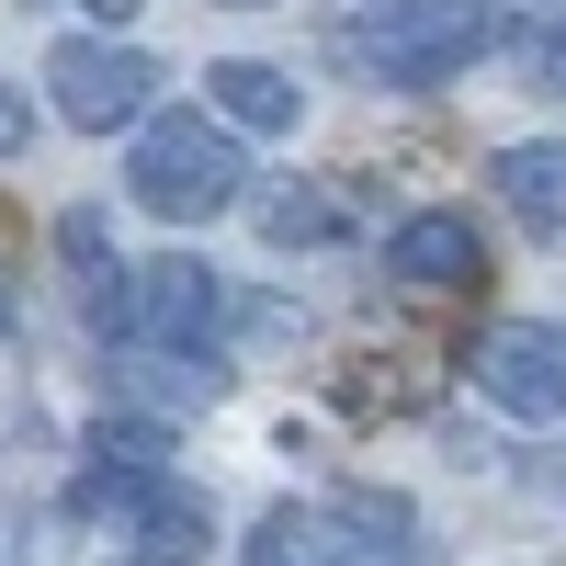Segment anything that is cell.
I'll use <instances>...</instances> for the list:
<instances>
[{
  "mask_svg": "<svg viewBox=\"0 0 566 566\" xmlns=\"http://www.w3.org/2000/svg\"><path fill=\"white\" fill-rule=\"evenodd\" d=\"M510 57H522L533 91H566V23H522V34H510Z\"/></svg>",
  "mask_w": 566,
  "mask_h": 566,
  "instance_id": "cell-12",
  "label": "cell"
},
{
  "mask_svg": "<svg viewBox=\"0 0 566 566\" xmlns=\"http://www.w3.org/2000/svg\"><path fill=\"white\" fill-rule=\"evenodd\" d=\"M488 181H499V205L522 227H566V148H499Z\"/></svg>",
  "mask_w": 566,
  "mask_h": 566,
  "instance_id": "cell-8",
  "label": "cell"
},
{
  "mask_svg": "<svg viewBox=\"0 0 566 566\" xmlns=\"http://www.w3.org/2000/svg\"><path fill=\"white\" fill-rule=\"evenodd\" d=\"M386 272L397 283H431V295H453V283H476L488 272V239H476V216H408L397 239H386Z\"/></svg>",
  "mask_w": 566,
  "mask_h": 566,
  "instance_id": "cell-6",
  "label": "cell"
},
{
  "mask_svg": "<svg viewBox=\"0 0 566 566\" xmlns=\"http://www.w3.org/2000/svg\"><path fill=\"white\" fill-rule=\"evenodd\" d=\"M250 566H340V510H272L250 533Z\"/></svg>",
  "mask_w": 566,
  "mask_h": 566,
  "instance_id": "cell-9",
  "label": "cell"
},
{
  "mask_svg": "<svg viewBox=\"0 0 566 566\" xmlns=\"http://www.w3.org/2000/svg\"><path fill=\"white\" fill-rule=\"evenodd\" d=\"M125 340H148V352H205V340H216V272H205V261H148V272H125Z\"/></svg>",
  "mask_w": 566,
  "mask_h": 566,
  "instance_id": "cell-5",
  "label": "cell"
},
{
  "mask_svg": "<svg viewBox=\"0 0 566 566\" xmlns=\"http://www.w3.org/2000/svg\"><path fill=\"white\" fill-rule=\"evenodd\" d=\"M57 250H69L91 283H103V216H91V205H80V216H57Z\"/></svg>",
  "mask_w": 566,
  "mask_h": 566,
  "instance_id": "cell-14",
  "label": "cell"
},
{
  "mask_svg": "<svg viewBox=\"0 0 566 566\" xmlns=\"http://www.w3.org/2000/svg\"><path fill=\"white\" fill-rule=\"evenodd\" d=\"M340 522L374 533V555H397V544H408V499H397V488H340Z\"/></svg>",
  "mask_w": 566,
  "mask_h": 566,
  "instance_id": "cell-11",
  "label": "cell"
},
{
  "mask_svg": "<svg viewBox=\"0 0 566 566\" xmlns=\"http://www.w3.org/2000/svg\"><path fill=\"white\" fill-rule=\"evenodd\" d=\"M205 544H216V522H205V499H181V488H159V499H148V544H136V566H205Z\"/></svg>",
  "mask_w": 566,
  "mask_h": 566,
  "instance_id": "cell-10",
  "label": "cell"
},
{
  "mask_svg": "<svg viewBox=\"0 0 566 566\" xmlns=\"http://www.w3.org/2000/svg\"><path fill=\"white\" fill-rule=\"evenodd\" d=\"M80 12H103V23H136V0H80Z\"/></svg>",
  "mask_w": 566,
  "mask_h": 566,
  "instance_id": "cell-16",
  "label": "cell"
},
{
  "mask_svg": "<svg viewBox=\"0 0 566 566\" xmlns=\"http://www.w3.org/2000/svg\"><path fill=\"white\" fill-rule=\"evenodd\" d=\"M476 386L510 419H566V328H544V317L488 328V340H476Z\"/></svg>",
  "mask_w": 566,
  "mask_h": 566,
  "instance_id": "cell-4",
  "label": "cell"
},
{
  "mask_svg": "<svg viewBox=\"0 0 566 566\" xmlns=\"http://www.w3.org/2000/svg\"><path fill=\"white\" fill-rule=\"evenodd\" d=\"M136 205L148 216H170V227H205V216H227L239 205V136L227 125H205V114H159V125H136Z\"/></svg>",
  "mask_w": 566,
  "mask_h": 566,
  "instance_id": "cell-1",
  "label": "cell"
},
{
  "mask_svg": "<svg viewBox=\"0 0 566 566\" xmlns=\"http://www.w3.org/2000/svg\"><path fill=\"white\" fill-rule=\"evenodd\" d=\"M45 91H57V114H69V125L114 136V125H136V114H148L159 69L136 57V45H103V34H69L57 57H45Z\"/></svg>",
  "mask_w": 566,
  "mask_h": 566,
  "instance_id": "cell-3",
  "label": "cell"
},
{
  "mask_svg": "<svg viewBox=\"0 0 566 566\" xmlns=\"http://www.w3.org/2000/svg\"><path fill=\"white\" fill-rule=\"evenodd\" d=\"M499 45V12L488 0H386V23L363 34V57H374V80L386 91H442V80H464Z\"/></svg>",
  "mask_w": 566,
  "mask_h": 566,
  "instance_id": "cell-2",
  "label": "cell"
},
{
  "mask_svg": "<svg viewBox=\"0 0 566 566\" xmlns=\"http://www.w3.org/2000/svg\"><path fill=\"white\" fill-rule=\"evenodd\" d=\"M261 239H283V250H295V239H328V193H272V205H261Z\"/></svg>",
  "mask_w": 566,
  "mask_h": 566,
  "instance_id": "cell-13",
  "label": "cell"
},
{
  "mask_svg": "<svg viewBox=\"0 0 566 566\" xmlns=\"http://www.w3.org/2000/svg\"><path fill=\"white\" fill-rule=\"evenodd\" d=\"M205 91H216V114L227 125H250V136H283L306 114V91L283 80V69H261V57H227V69H205Z\"/></svg>",
  "mask_w": 566,
  "mask_h": 566,
  "instance_id": "cell-7",
  "label": "cell"
},
{
  "mask_svg": "<svg viewBox=\"0 0 566 566\" xmlns=\"http://www.w3.org/2000/svg\"><path fill=\"white\" fill-rule=\"evenodd\" d=\"M227 12H261V0H227Z\"/></svg>",
  "mask_w": 566,
  "mask_h": 566,
  "instance_id": "cell-17",
  "label": "cell"
},
{
  "mask_svg": "<svg viewBox=\"0 0 566 566\" xmlns=\"http://www.w3.org/2000/svg\"><path fill=\"white\" fill-rule=\"evenodd\" d=\"M23 148H34V103L0 80V159H23Z\"/></svg>",
  "mask_w": 566,
  "mask_h": 566,
  "instance_id": "cell-15",
  "label": "cell"
}]
</instances>
